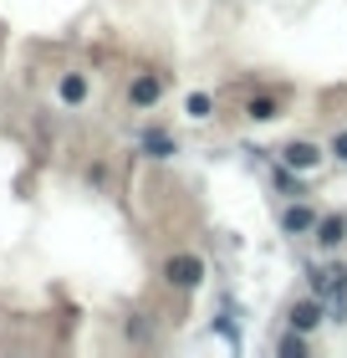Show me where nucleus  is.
Instances as JSON below:
<instances>
[{
    "mask_svg": "<svg viewBox=\"0 0 347 358\" xmlns=\"http://www.w3.org/2000/svg\"><path fill=\"white\" fill-rule=\"evenodd\" d=\"M311 292H317V297H342L347 271L342 266H311Z\"/></svg>",
    "mask_w": 347,
    "mask_h": 358,
    "instance_id": "f257e3e1",
    "label": "nucleus"
},
{
    "mask_svg": "<svg viewBox=\"0 0 347 358\" xmlns=\"http://www.w3.org/2000/svg\"><path fill=\"white\" fill-rule=\"evenodd\" d=\"M169 282L174 287H200L205 282V262L200 256H174L169 262Z\"/></svg>",
    "mask_w": 347,
    "mask_h": 358,
    "instance_id": "f03ea898",
    "label": "nucleus"
},
{
    "mask_svg": "<svg viewBox=\"0 0 347 358\" xmlns=\"http://www.w3.org/2000/svg\"><path fill=\"white\" fill-rule=\"evenodd\" d=\"M158 92H163V77H154V72L133 77V87H128V97H133V108H148V103H158Z\"/></svg>",
    "mask_w": 347,
    "mask_h": 358,
    "instance_id": "7ed1b4c3",
    "label": "nucleus"
},
{
    "mask_svg": "<svg viewBox=\"0 0 347 358\" xmlns=\"http://www.w3.org/2000/svg\"><path fill=\"white\" fill-rule=\"evenodd\" d=\"M138 149H143L148 159H169V154H179V143L163 134V128H148V134L138 138Z\"/></svg>",
    "mask_w": 347,
    "mask_h": 358,
    "instance_id": "20e7f679",
    "label": "nucleus"
},
{
    "mask_svg": "<svg viewBox=\"0 0 347 358\" xmlns=\"http://www.w3.org/2000/svg\"><path fill=\"white\" fill-rule=\"evenodd\" d=\"M317 241H322L327 251H337L342 241H347V220H342V215H327V220H317Z\"/></svg>",
    "mask_w": 347,
    "mask_h": 358,
    "instance_id": "39448f33",
    "label": "nucleus"
},
{
    "mask_svg": "<svg viewBox=\"0 0 347 358\" xmlns=\"http://www.w3.org/2000/svg\"><path fill=\"white\" fill-rule=\"evenodd\" d=\"M281 159H286L291 169H311L322 154H317V143H286V154H281Z\"/></svg>",
    "mask_w": 347,
    "mask_h": 358,
    "instance_id": "423d86ee",
    "label": "nucleus"
},
{
    "mask_svg": "<svg viewBox=\"0 0 347 358\" xmlns=\"http://www.w3.org/2000/svg\"><path fill=\"white\" fill-rule=\"evenodd\" d=\"M317 322H322V307H317V302H296V307H291V328H296V333H311Z\"/></svg>",
    "mask_w": 347,
    "mask_h": 358,
    "instance_id": "0eeeda50",
    "label": "nucleus"
},
{
    "mask_svg": "<svg viewBox=\"0 0 347 358\" xmlns=\"http://www.w3.org/2000/svg\"><path fill=\"white\" fill-rule=\"evenodd\" d=\"M281 225H286L291 236H302V231H317V215H311V210H307L302 200H296V205L286 210V220H281Z\"/></svg>",
    "mask_w": 347,
    "mask_h": 358,
    "instance_id": "6e6552de",
    "label": "nucleus"
},
{
    "mask_svg": "<svg viewBox=\"0 0 347 358\" xmlns=\"http://www.w3.org/2000/svg\"><path fill=\"white\" fill-rule=\"evenodd\" d=\"M82 97H87V77H82V72H67V77H61V103H82Z\"/></svg>",
    "mask_w": 347,
    "mask_h": 358,
    "instance_id": "1a4fd4ad",
    "label": "nucleus"
},
{
    "mask_svg": "<svg viewBox=\"0 0 347 358\" xmlns=\"http://www.w3.org/2000/svg\"><path fill=\"white\" fill-rule=\"evenodd\" d=\"M251 118H260V123L281 118V103H276V97H251Z\"/></svg>",
    "mask_w": 347,
    "mask_h": 358,
    "instance_id": "9d476101",
    "label": "nucleus"
},
{
    "mask_svg": "<svg viewBox=\"0 0 347 358\" xmlns=\"http://www.w3.org/2000/svg\"><path fill=\"white\" fill-rule=\"evenodd\" d=\"M189 118H209V113H214V103H209V92H189Z\"/></svg>",
    "mask_w": 347,
    "mask_h": 358,
    "instance_id": "9b49d317",
    "label": "nucleus"
},
{
    "mask_svg": "<svg viewBox=\"0 0 347 358\" xmlns=\"http://www.w3.org/2000/svg\"><path fill=\"white\" fill-rule=\"evenodd\" d=\"M281 353H286V358H302V353H307V343L291 333V338H281Z\"/></svg>",
    "mask_w": 347,
    "mask_h": 358,
    "instance_id": "f8f14e48",
    "label": "nucleus"
},
{
    "mask_svg": "<svg viewBox=\"0 0 347 358\" xmlns=\"http://www.w3.org/2000/svg\"><path fill=\"white\" fill-rule=\"evenodd\" d=\"M332 154H337V164H347V128H342V134H332Z\"/></svg>",
    "mask_w": 347,
    "mask_h": 358,
    "instance_id": "ddd939ff",
    "label": "nucleus"
},
{
    "mask_svg": "<svg viewBox=\"0 0 347 358\" xmlns=\"http://www.w3.org/2000/svg\"><path fill=\"white\" fill-rule=\"evenodd\" d=\"M276 185H281V189H286V194H296V200H302V194H307V189H302V185H296V179H291V174H281V179H276Z\"/></svg>",
    "mask_w": 347,
    "mask_h": 358,
    "instance_id": "4468645a",
    "label": "nucleus"
}]
</instances>
